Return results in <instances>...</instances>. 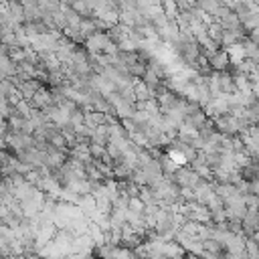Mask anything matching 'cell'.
<instances>
[{
	"instance_id": "obj_11",
	"label": "cell",
	"mask_w": 259,
	"mask_h": 259,
	"mask_svg": "<svg viewBox=\"0 0 259 259\" xmlns=\"http://www.w3.org/2000/svg\"><path fill=\"white\" fill-rule=\"evenodd\" d=\"M219 22L223 29H227V31H235V29H241V20H239V17L235 15L233 10L229 12V15L225 17V19H221V20H217Z\"/></svg>"
},
{
	"instance_id": "obj_19",
	"label": "cell",
	"mask_w": 259,
	"mask_h": 259,
	"mask_svg": "<svg viewBox=\"0 0 259 259\" xmlns=\"http://www.w3.org/2000/svg\"><path fill=\"white\" fill-rule=\"evenodd\" d=\"M241 20V29L247 33V31H251V29H257V24H259V17L255 15V12H251V15H247V17H243V19H239Z\"/></svg>"
},
{
	"instance_id": "obj_17",
	"label": "cell",
	"mask_w": 259,
	"mask_h": 259,
	"mask_svg": "<svg viewBox=\"0 0 259 259\" xmlns=\"http://www.w3.org/2000/svg\"><path fill=\"white\" fill-rule=\"evenodd\" d=\"M158 162H160V168H162V172H164V174H174V170L179 168V164H176L174 160H170L166 152L158 158Z\"/></svg>"
},
{
	"instance_id": "obj_6",
	"label": "cell",
	"mask_w": 259,
	"mask_h": 259,
	"mask_svg": "<svg viewBox=\"0 0 259 259\" xmlns=\"http://www.w3.org/2000/svg\"><path fill=\"white\" fill-rule=\"evenodd\" d=\"M162 253H164V257H186V249L180 243H176L174 239L164 241V245H162Z\"/></svg>"
},
{
	"instance_id": "obj_2",
	"label": "cell",
	"mask_w": 259,
	"mask_h": 259,
	"mask_svg": "<svg viewBox=\"0 0 259 259\" xmlns=\"http://www.w3.org/2000/svg\"><path fill=\"white\" fill-rule=\"evenodd\" d=\"M107 39H110V37H107V33L95 31V33H91V35L85 37V40H83V49H85L87 53H101V49H103V45H105V40H107Z\"/></svg>"
},
{
	"instance_id": "obj_9",
	"label": "cell",
	"mask_w": 259,
	"mask_h": 259,
	"mask_svg": "<svg viewBox=\"0 0 259 259\" xmlns=\"http://www.w3.org/2000/svg\"><path fill=\"white\" fill-rule=\"evenodd\" d=\"M229 55V61L231 63H239L245 59V49H243V43H231L227 47H223Z\"/></svg>"
},
{
	"instance_id": "obj_8",
	"label": "cell",
	"mask_w": 259,
	"mask_h": 259,
	"mask_svg": "<svg viewBox=\"0 0 259 259\" xmlns=\"http://www.w3.org/2000/svg\"><path fill=\"white\" fill-rule=\"evenodd\" d=\"M87 235L91 237V241H93L95 247H101V245H105V233L101 231V227H100L98 223H91V221H89Z\"/></svg>"
},
{
	"instance_id": "obj_23",
	"label": "cell",
	"mask_w": 259,
	"mask_h": 259,
	"mask_svg": "<svg viewBox=\"0 0 259 259\" xmlns=\"http://www.w3.org/2000/svg\"><path fill=\"white\" fill-rule=\"evenodd\" d=\"M243 202H245V207L247 209H259V197L253 195V193H243Z\"/></svg>"
},
{
	"instance_id": "obj_21",
	"label": "cell",
	"mask_w": 259,
	"mask_h": 259,
	"mask_svg": "<svg viewBox=\"0 0 259 259\" xmlns=\"http://www.w3.org/2000/svg\"><path fill=\"white\" fill-rule=\"evenodd\" d=\"M118 91H120L121 101H126V103H132V105H134V101H136V93H134L132 83H130V85H126V87H121V89H118Z\"/></svg>"
},
{
	"instance_id": "obj_3",
	"label": "cell",
	"mask_w": 259,
	"mask_h": 259,
	"mask_svg": "<svg viewBox=\"0 0 259 259\" xmlns=\"http://www.w3.org/2000/svg\"><path fill=\"white\" fill-rule=\"evenodd\" d=\"M6 15H8V22H12L15 26L24 22V8L19 0H8L6 2Z\"/></svg>"
},
{
	"instance_id": "obj_15",
	"label": "cell",
	"mask_w": 259,
	"mask_h": 259,
	"mask_svg": "<svg viewBox=\"0 0 259 259\" xmlns=\"http://www.w3.org/2000/svg\"><path fill=\"white\" fill-rule=\"evenodd\" d=\"M243 247H245V253H247L249 259H259V243L251 237H245L243 241Z\"/></svg>"
},
{
	"instance_id": "obj_27",
	"label": "cell",
	"mask_w": 259,
	"mask_h": 259,
	"mask_svg": "<svg viewBox=\"0 0 259 259\" xmlns=\"http://www.w3.org/2000/svg\"><path fill=\"white\" fill-rule=\"evenodd\" d=\"M128 209L134 211V213H142L144 202H142L138 197H130V199H128Z\"/></svg>"
},
{
	"instance_id": "obj_16",
	"label": "cell",
	"mask_w": 259,
	"mask_h": 259,
	"mask_svg": "<svg viewBox=\"0 0 259 259\" xmlns=\"http://www.w3.org/2000/svg\"><path fill=\"white\" fill-rule=\"evenodd\" d=\"M164 152L168 154V158L170 160H174L176 162V164H179V166H184V164H188V160H186V156L180 152V150L179 148H174V146H168L166 150H164Z\"/></svg>"
},
{
	"instance_id": "obj_1",
	"label": "cell",
	"mask_w": 259,
	"mask_h": 259,
	"mask_svg": "<svg viewBox=\"0 0 259 259\" xmlns=\"http://www.w3.org/2000/svg\"><path fill=\"white\" fill-rule=\"evenodd\" d=\"M172 180L179 184V186H190V188H195L199 184V180H200V176L193 168H190L188 164H184V166H179V168L174 170Z\"/></svg>"
},
{
	"instance_id": "obj_26",
	"label": "cell",
	"mask_w": 259,
	"mask_h": 259,
	"mask_svg": "<svg viewBox=\"0 0 259 259\" xmlns=\"http://www.w3.org/2000/svg\"><path fill=\"white\" fill-rule=\"evenodd\" d=\"M101 53H103V55H118V43H116V40H112V39H107L103 49H101Z\"/></svg>"
},
{
	"instance_id": "obj_25",
	"label": "cell",
	"mask_w": 259,
	"mask_h": 259,
	"mask_svg": "<svg viewBox=\"0 0 259 259\" xmlns=\"http://www.w3.org/2000/svg\"><path fill=\"white\" fill-rule=\"evenodd\" d=\"M24 180L29 182V184H39V180H40V172H39V168H29L24 172Z\"/></svg>"
},
{
	"instance_id": "obj_28",
	"label": "cell",
	"mask_w": 259,
	"mask_h": 259,
	"mask_svg": "<svg viewBox=\"0 0 259 259\" xmlns=\"http://www.w3.org/2000/svg\"><path fill=\"white\" fill-rule=\"evenodd\" d=\"M2 204H4V200H2V197H0V207H2Z\"/></svg>"
},
{
	"instance_id": "obj_29",
	"label": "cell",
	"mask_w": 259,
	"mask_h": 259,
	"mask_svg": "<svg viewBox=\"0 0 259 259\" xmlns=\"http://www.w3.org/2000/svg\"><path fill=\"white\" fill-rule=\"evenodd\" d=\"M19 2H20V4H22V2H24V0H19Z\"/></svg>"
},
{
	"instance_id": "obj_5",
	"label": "cell",
	"mask_w": 259,
	"mask_h": 259,
	"mask_svg": "<svg viewBox=\"0 0 259 259\" xmlns=\"http://www.w3.org/2000/svg\"><path fill=\"white\" fill-rule=\"evenodd\" d=\"M229 63H231L229 55H227V51L223 47L217 51L213 57H209V65H211L213 71H225V69H229Z\"/></svg>"
},
{
	"instance_id": "obj_22",
	"label": "cell",
	"mask_w": 259,
	"mask_h": 259,
	"mask_svg": "<svg viewBox=\"0 0 259 259\" xmlns=\"http://www.w3.org/2000/svg\"><path fill=\"white\" fill-rule=\"evenodd\" d=\"M67 124L69 126H79V124H83V110L81 107H77V110H73L71 114H69V120H67Z\"/></svg>"
},
{
	"instance_id": "obj_14",
	"label": "cell",
	"mask_w": 259,
	"mask_h": 259,
	"mask_svg": "<svg viewBox=\"0 0 259 259\" xmlns=\"http://www.w3.org/2000/svg\"><path fill=\"white\" fill-rule=\"evenodd\" d=\"M243 49H245V59H251V61H259V51H257V43H251L249 39H243Z\"/></svg>"
},
{
	"instance_id": "obj_4",
	"label": "cell",
	"mask_w": 259,
	"mask_h": 259,
	"mask_svg": "<svg viewBox=\"0 0 259 259\" xmlns=\"http://www.w3.org/2000/svg\"><path fill=\"white\" fill-rule=\"evenodd\" d=\"M33 107H37V110H43V107L51 105L53 103V98H51V89L45 87V85H40L35 93H33V98L29 100Z\"/></svg>"
},
{
	"instance_id": "obj_12",
	"label": "cell",
	"mask_w": 259,
	"mask_h": 259,
	"mask_svg": "<svg viewBox=\"0 0 259 259\" xmlns=\"http://www.w3.org/2000/svg\"><path fill=\"white\" fill-rule=\"evenodd\" d=\"M134 112H136L134 105L132 103H126V101H120L118 105H114V114H116L118 120H121V118H132Z\"/></svg>"
},
{
	"instance_id": "obj_7",
	"label": "cell",
	"mask_w": 259,
	"mask_h": 259,
	"mask_svg": "<svg viewBox=\"0 0 259 259\" xmlns=\"http://www.w3.org/2000/svg\"><path fill=\"white\" fill-rule=\"evenodd\" d=\"M142 81H144V83L148 85V89H150V93H152V98H154V95H156V89L160 87V83H162V79L152 71V69H150V67H146V71H144V75L140 77Z\"/></svg>"
},
{
	"instance_id": "obj_18",
	"label": "cell",
	"mask_w": 259,
	"mask_h": 259,
	"mask_svg": "<svg viewBox=\"0 0 259 259\" xmlns=\"http://www.w3.org/2000/svg\"><path fill=\"white\" fill-rule=\"evenodd\" d=\"M47 142L53 146V148H57V150H67V142H65V138H63V134L57 130V132H53L49 138H47Z\"/></svg>"
},
{
	"instance_id": "obj_20",
	"label": "cell",
	"mask_w": 259,
	"mask_h": 259,
	"mask_svg": "<svg viewBox=\"0 0 259 259\" xmlns=\"http://www.w3.org/2000/svg\"><path fill=\"white\" fill-rule=\"evenodd\" d=\"M144 71H146V61H142V59H138V61H134V63L128 65V73L132 77H142Z\"/></svg>"
},
{
	"instance_id": "obj_24",
	"label": "cell",
	"mask_w": 259,
	"mask_h": 259,
	"mask_svg": "<svg viewBox=\"0 0 259 259\" xmlns=\"http://www.w3.org/2000/svg\"><path fill=\"white\" fill-rule=\"evenodd\" d=\"M87 148H89L91 158H101L103 152H105V146H103V144H98V142H89Z\"/></svg>"
},
{
	"instance_id": "obj_10",
	"label": "cell",
	"mask_w": 259,
	"mask_h": 259,
	"mask_svg": "<svg viewBox=\"0 0 259 259\" xmlns=\"http://www.w3.org/2000/svg\"><path fill=\"white\" fill-rule=\"evenodd\" d=\"M132 87H134V93H136V100H148V98H152V93H150L148 85L144 83L140 77H134Z\"/></svg>"
},
{
	"instance_id": "obj_13",
	"label": "cell",
	"mask_w": 259,
	"mask_h": 259,
	"mask_svg": "<svg viewBox=\"0 0 259 259\" xmlns=\"http://www.w3.org/2000/svg\"><path fill=\"white\" fill-rule=\"evenodd\" d=\"M184 121H186V124H190V126H195L197 130L204 124V121H207V114H204L202 112V107H200V110H197L195 114H190V116H184Z\"/></svg>"
}]
</instances>
